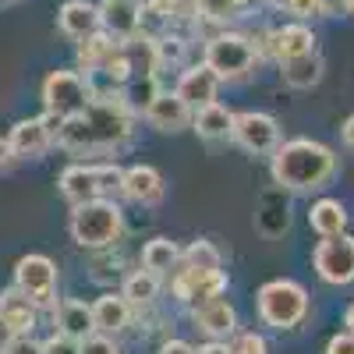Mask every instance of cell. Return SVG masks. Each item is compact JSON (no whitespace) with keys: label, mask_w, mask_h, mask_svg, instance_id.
<instances>
[{"label":"cell","mask_w":354,"mask_h":354,"mask_svg":"<svg viewBox=\"0 0 354 354\" xmlns=\"http://www.w3.org/2000/svg\"><path fill=\"white\" fill-rule=\"evenodd\" d=\"M135 131V110L128 106L124 93H93L88 106L61 124L57 145L68 153H113L124 142H131Z\"/></svg>","instance_id":"6da1fadb"},{"label":"cell","mask_w":354,"mask_h":354,"mask_svg":"<svg viewBox=\"0 0 354 354\" xmlns=\"http://www.w3.org/2000/svg\"><path fill=\"white\" fill-rule=\"evenodd\" d=\"M337 153L315 138H290L273 149V181L283 192H319L333 181Z\"/></svg>","instance_id":"7a4b0ae2"},{"label":"cell","mask_w":354,"mask_h":354,"mask_svg":"<svg viewBox=\"0 0 354 354\" xmlns=\"http://www.w3.org/2000/svg\"><path fill=\"white\" fill-rule=\"evenodd\" d=\"M68 230H71V241H75L78 248L103 252V248H110V245L121 241V234H124L121 205L110 202V198H93V202L71 205Z\"/></svg>","instance_id":"3957f363"},{"label":"cell","mask_w":354,"mask_h":354,"mask_svg":"<svg viewBox=\"0 0 354 354\" xmlns=\"http://www.w3.org/2000/svg\"><path fill=\"white\" fill-rule=\"evenodd\" d=\"M308 315V290L294 280H270L259 287V319L262 326L294 330Z\"/></svg>","instance_id":"277c9868"},{"label":"cell","mask_w":354,"mask_h":354,"mask_svg":"<svg viewBox=\"0 0 354 354\" xmlns=\"http://www.w3.org/2000/svg\"><path fill=\"white\" fill-rule=\"evenodd\" d=\"M121 177L124 170L117 163H71L61 170L57 177V188L61 195L71 202V205H82V202H93V198H106V192H121Z\"/></svg>","instance_id":"5b68a950"},{"label":"cell","mask_w":354,"mask_h":354,"mask_svg":"<svg viewBox=\"0 0 354 354\" xmlns=\"http://www.w3.org/2000/svg\"><path fill=\"white\" fill-rule=\"evenodd\" d=\"M202 64H209L220 75V82H234V78H245L259 64V50H255V43L248 36L216 32L209 43H205Z\"/></svg>","instance_id":"8992f818"},{"label":"cell","mask_w":354,"mask_h":354,"mask_svg":"<svg viewBox=\"0 0 354 354\" xmlns=\"http://www.w3.org/2000/svg\"><path fill=\"white\" fill-rule=\"evenodd\" d=\"M96 85L88 82V75L82 71H50L43 78V88H39V100H43V110L57 113V117H75L88 106L93 100Z\"/></svg>","instance_id":"52a82bcc"},{"label":"cell","mask_w":354,"mask_h":354,"mask_svg":"<svg viewBox=\"0 0 354 354\" xmlns=\"http://www.w3.org/2000/svg\"><path fill=\"white\" fill-rule=\"evenodd\" d=\"M15 287L25 290L28 298H32L39 305V312H53L57 305V266L53 259L32 252V255H21L15 262Z\"/></svg>","instance_id":"ba28073f"},{"label":"cell","mask_w":354,"mask_h":354,"mask_svg":"<svg viewBox=\"0 0 354 354\" xmlns=\"http://www.w3.org/2000/svg\"><path fill=\"white\" fill-rule=\"evenodd\" d=\"M230 138L252 156H273V149L280 145V124L273 121L270 113L245 110V113H234Z\"/></svg>","instance_id":"9c48e42d"},{"label":"cell","mask_w":354,"mask_h":354,"mask_svg":"<svg viewBox=\"0 0 354 354\" xmlns=\"http://www.w3.org/2000/svg\"><path fill=\"white\" fill-rule=\"evenodd\" d=\"M312 262H315V273L326 283L333 287L354 283V238L351 234H333V238L319 241Z\"/></svg>","instance_id":"30bf717a"},{"label":"cell","mask_w":354,"mask_h":354,"mask_svg":"<svg viewBox=\"0 0 354 354\" xmlns=\"http://www.w3.org/2000/svg\"><path fill=\"white\" fill-rule=\"evenodd\" d=\"M174 298L185 301V305H198V301H209V298H220L227 290V273L223 270H213V273H202V270H174Z\"/></svg>","instance_id":"8fae6325"},{"label":"cell","mask_w":354,"mask_h":354,"mask_svg":"<svg viewBox=\"0 0 354 354\" xmlns=\"http://www.w3.org/2000/svg\"><path fill=\"white\" fill-rule=\"evenodd\" d=\"M100 28L117 43H128L142 32V4L138 0H103L100 4Z\"/></svg>","instance_id":"7c38bea8"},{"label":"cell","mask_w":354,"mask_h":354,"mask_svg":"<svg viewBox=\"0 0 354 354\" xmlns=\"http://www.w3.org/2000/svg\"><path fill=\"white\" fill-rule=\"evenodd\" d=\"M8 142H11L15 160H39V156H46V149L53 145V135H50L43 117H25V121H18L8 131Z\"/></svg>","instance_id":"4fadbf2b"},{"label":"cell","mask_w":354,"mask_h":354,"mask_svg":"<svg viewBox=\"0 0 354 354\" xmlns=\"http://www.w3.org/2000/svg\"><path fill=\"white\" fill-rule=\"evenodd\" d=\"M192 319H195V326L213 340H227L230 333H238V312H234V305L223 301V298H209V301L192 305Z\"/></svg>","instance_id":"5bb4252c"},{"label":"cell","mask_w":354,"mask_h":354,"mask_svg":"<svg viewBox=\"0 0 354 354\" xmlns=\"http://www.w3.org/2000/svg\"><path fill=\"white\" fill-rule=\"evenodd\" d=\"M315 50V32L305 21H290L283 28H273L266 32V53L277 57V61H287V57H301Z\"/></svg>","instance_id":"9a60e30c"},{"label":"cell","mask_w":354,"mask_h":354,"mask_svg":"<svg viewBox=\"0 0 354 354\" xmlns=\"http://www.w3.org/2000/svg\"><path fill=\"white\" fill-rule=\"evenodd\" d=\"M177 96H181L192 110L205 106V103H216V93H220V75L209 68V64H195L188 68L181 78H177Z\"/></svg>","instance_id":"2e32d148"},{"label":"cell","mask_w":354,"mask_h":354,"mask_svg":"<svg viewBox=\"0 0 354 354\" xmlns=\"http://www.w3.org/2000/svg\"><path fill=\"white\" fill-rule=\"evenodd\" d=\"M163 177H160V170L156 167H149V163H135V167H128L124 170V177H121V195L124 198H131V202H138V205H156V202H163Z\"/></svg>","instance_id":"e0dca14e"},{"label":"cell","mask_w":354,"mask_h":354,"mask_svg":"<svg viewBox=\"0 0 354 354\" xmlns=\"http://www.w3.org/2000/svg\"><path fill=\"white\" fill-rule=\"evenodd\" d=\"M145 121H149L156 131H185L192 124V106L177 96V93H156V100L142 110Z\"/></svg>","instance_id":"ac0fdd59"},{"label":"cell","mask_w":354,"mask_h":354,"mask_svg":"<svg viewBox=\"0 0 354 354\" xmlns=\"http://www.w3.org/2000/svg\"><path fill=\"white\" fill-rule=\"evenodd\" d=\"M0 315L8 319V326H11L15 333H32L43 312H39V305L28 298L25 290L8 287V290H0Z\"/></svg>","instance_id":"d6986e66"},{"label":"cell","mask_w":354,"mask_h":354,"mask_svg":"<svg viewBox=\"0 0 354 354\" xmlns=\"http://www.w3.org/2000/svg\"><path fill=\"white\" fill-rule=\"evenodd\" d=\"M131 315H135V305L124 298V294L106 290L103 298L93 301V322H96L100 333H121V330H128Z\"/></svg>","instance_id":"ffe728a7"},{"label":"cell","mask_w":354,"mask_h":354,"mask_svg":"<svg viewBox=\"0 0 354 354\" xmlns=\"http://www.w3.org/2000/svg\"><path fill=\"white\" fill-rule=\"evenodd\" d=\"M57 28L68 39H85L100 28V8L88 4V0H68V4L57 11Z\"/></svg>","instance_id":"44dd1931"},{"label":"cell","mask_w":354,"mask_h":354,"mask_svg":"<svg viewBox=\"0 0 354 354\" xmlns=\"http://www.w3.org/2000/svg\"><path fill=\"white\" fill-rule=\"evenodd\" d=\"M53 330H61V333H68V337H75V340L88 337V333L96 330V322H93V305L75 301V298L57 301V305H53Z\"/></svg>","instance_id":"7402d4cb"},{"label":"cell","mask_w":354,"mask_h":354,"mask_svg":"<svg viewBox=\"0 0 354 354\" xmlns=\"http://www.w3.org/2000/svg\"><path fill=\"white\" fill-rule=\"evenodd\" d=\"M121 46L110 32H103V28H96L93 36H85V39H78V50H75V61H78V68L88 75V71H103V64L110 61V53Z\"/></svg>","instance_id":"603a6c76"},{"label":"cell","mask_w":354,"mask_h":354,"mask_svg":"<svg viewBox=\"0 0 354 354\" xmlns=\"http://www.w3.org/2000/svg\"><path fill=\"white\" fill-rule=\"evenodd\" d=\"M280 75L290 88H312L322 78V57L315 50L301 57H287V61H280Z\"/></svg>","instance_id":"cb8c5ba5"},{"label":"cell","mask_w":354,"mask_h":354,"mask_svg":"<svg viewBox=\"0 0 354 354\" xmlns=\"http://www.w3.org/2000/svg\"><path fill=\"white\" fill-rule=\"evenodd\" d=\"M192 128H195L202 138H209V142L230 138L234 113H230L227 106H220V103H205V106H198V110L192 113Z\"/></svg>","instance_id":"d4e9b609"},{"label":"cell","mask_w":354,"mask_h":354,"mask_svg":"<svg viewBox=\"0 0 354 354\" xmlns=\"http://www.w3.org/2000/svg\"><path fill=\"white\" fill-rule=\"evenodd\" d=\"M177 266H181V248H177L170 238L145 241V248H142V270H149L156 277H167V273L177 270Z\"/></svg>","instance_id":"484cf974"},{"label":"cell","mask_w":354,"mask_h":354,"mask_svg":"<svg viewBox=\"0 0 354 354\" xmlns=\"http://www.w3.org/2000/svg\"><path fill=\"white\" fill-rule=\"evenodd\" d=\"M308 223H312L315 234H322V238L344 234V227H347L344 202H340V198H319V202L312 205V213H308Z\"/></svg>","instance_id":"4316f807"},{"label":"cell","mask_w":354,"mask_h":354,"mask_svg":"<svg viewBox=\"0 0 354 354\" xmlns=\"http://www.w3.org/2000/svg\"><path fill=\"white\" fill-rule=\"evenodd\" d=\"M121 294H124L135 308H145V305H153V301L160 298V277L149 273V270H135V273L124 280Z\"/></svg>","instance_id":"83f0119b"},{"label":"cell","mask_w":354,"mask_h":354,"mask_svg":"<svg viewBox=\"0 0 354 354\" xmlns=\"http://www.w3.org/2000/svg\"><path fill=\"white\" fill-rule=\"evenodd\" d=\"M181 266H192V270H202V273H213L223 266V255L213 241H192L185 252H181Z\"/></svg>","instance_id":"f1b7e54d"},{"label":"cell","mask_w":354,"mask_h":354,"mask_svg":"<svg viewBox=\"0 0 354 354\" xmlns=\"http://www.w3.org/2000/svg\"><path fill=\"white\" fill-rule=\"evenodd\" d=\"M185 39L177 36H156L153 39V68H174L185 61Z\"/></svg>","instance_id":"f546056e"},{"label":"cell","mask_w":354,"mask_h":354,"mask_svg":"<svg viewBox=\"0 0 354 354\" xmlns=\"http://www.w3.org/2000/svg\"><path fill=\"white\" fill-rule=\"evenodd\" d=\"M131 57H128V50H124V43L121 46H117L113 53H110V61L103 64V75L113 82V85H128L131 82Z\"/></svg>","instance_id":"4dcf8cb0"},{"label":"cell","mask_w":354,"mask_h":354,"mask_svg":"<svg viewBox=\"0 0 354 354\" xmlns=\"http://www.w3.org/2000/svg\"><path fill=\"white\" fill-rule=\"evenodd\" d=\"M156 93H160V88H156V75H145L142 82L131 85V93H124V100H128L131 110H145V106L156 100Z\"/></svg>","instance_id":"1f68e13d"},{"label":"cell","mask_w":354,"mask_h":354,"mask_svg":"<svg viewBox=\"0 0 354 354\" xmlns=\"http://www.w3.org/2000/svg\"><path fill=\"white\" fill-rule=\"evenodd\" d=\"M270 4L290 18H298V21H308V18H322L319 11V0H270Z\"/></svg>","instance_id":"d6a6232c"},{"label":"cell","mask_w":354,"mask_h":354,"mask_svg":"<svg viewBox=\"0 0 354 354\" xmlns=\"http://www.w3.org/2000/svg\"><path fill=\"white\" fill-rule=\"evenodd\" d=\"M78 354H121L117 351V344H113V337L110 333H88V337H82L78 340Z\"/></svg>","instance_id":"836d02e7"},{"label":"cell","mask_w":354,"mask_h":354,"mask_svg":"<svg viewBox=\"0 0 354 354\" xmlns=\"http://www.w3.org/2000/svg\"><path fill=\"white\" fill-rule=\"evenodd\" d=\"M43 354H78V340L61 333V330H53V337L43 340Z\"/></svg>","instance_id":"e575fe53"},{"label":"cell","mask_w":354,"mask_h":354,"mask_svg":"<svg viewBox=\"0 0 354 354\" xmlns=\"http://www.w3.org/2000/svg\"><path fill=\"white\" fill-rule=\"evenodd\" d=\"M0 354H43V340H36L32 333H15Z\"/></svg>","instance_id":"d590c367"},{"label":"cell","mask_w":354,"mask_h":354,"mask_svg":"<svg viewBox=\"0 0 354 354\" xmlns=\"http://www.w3.org/2000/svg\"><path fill=\"white\" fill-rule=\"evenodd\" d=\"M234 354H270V347H266V340L259 333H238V340L230 344Z\"/></svg>","instance_id":"8d00e7d4"},{"label":"cell","mask_w":354,"mask_h":354,"mask_svg":"<svg viewBox=\"0 0 354 354\" xmlns=\"http://www.w3.org/2000/svg\"><path fill=\"white\" fill-rule=\"evenodd\" d=\"M326 354H354V333H351V330H344V333L330 337Z\"/></svg>","instance_id":"74e56055"},{"label":"cell","mask_w":354,"mask_h":354,"mask_svg":"<svg viewBox=\"0 0 354 354\" xmlns=\"http://www.w3.org/2000/svg\"><path fill=\"white\" fill-rule=\"evenodd\" d=\"M319 11L322 18H340L351 11V0H319Z\"/></svg>","instance_id":"f35d334b"},{"label":"cell","mask_w":354,"mask_h":354,"mask_svg":"<svg viewBox=\"0 0 354 354\" xmlns=\"http://www.w3.org/2000/svg\"><path fill=\"white\" fill-rule=\"evenodd\" d=\"M160 354H195V347H192V344H185V340H163Z\"/></svg>","instance_id":"ab89813d"},{"label":"cell","mask_w":354,"mask_h":354,"mask_svg":"<svg viewBox=\"0 0 354 354\" xmlns=\"http://www.w3.org/2000/svg\"><path fill=\"white\" fill-rule=\"evenodd\" d=\"M195 354H234V351H230V344H223V340H209V344H202Z\"/></svg>","instance_id":"60d3db41"},{"label":"cell","mask_w":354,"mask_h":354,"mask_svg":"<svg viewBox=\"0 0 354 354\" xmlns=\"http://www.w3.org/2000/svg\"><path fill=\"white\" fill-rule=\"evenodd\" d=\"M15 163V153H11V142L8 138H0V170L4 167H11Z\"/></svg>","instance_id":"b9f144b4"},{"label":"cell","mask_w":354,"mask_h":354,"mask_svg":"<svg viewBox=\"0 0 354 354\" xmlns=\"http://www.w3.org/2000/svg\"><path fill=\"white\" fill-rule=\"evenodd\" d=\"M340 135H344V145L347 149H354V113L344 121V128H340Z\"/></svg>","instance_id":"7bdbcfd3"},{"label":"cell","mask_w":354,"mask_h":354,"mask_svg":"<svg viewBox=\"0 0 354 354\" xmlns=\"http://www.w3.org/2000/svg\"><path fill=\"white\" fill-rule=\"evenodd\" d=\"M11 337H15V330L8 326V319H4V315H0V351H4V347L11 344Z\"/></svg>","instance_id":"ee69618b"},{"label":"cell","mask_w":354,"mask_h":354,"mask_svg":"<svg viewBox=\"0 0 354 354\" xmlns=\"http://www.w3.org/2000/svg\"><path fill=\"white\" fill-rule=\"evenodd\" d=\"M344 326L354 333V305H351V308H347V315H344Z\"/></svg>","instance_id":"f6af8a7d"},{"label":"cell","mask_w":354,"mask_h":354,"mask_svg":"<svg viewBox=\"0 0 354 354\" xmlns=\"http://www.w3.org/2000/svg\"><path fill=\"white\" fill-rule=\"evenodd\" d=\"M234 8H248V4H255V0H230Z\"/></svg>","instance_id":"bcb514c9"},{"label":"cell","mask_w":354,"mask_h":354,"mask_svg":"<svg viewBox=\"0 0 354 354\" xmlns=\"http://www.w3.org/2000/svg\"><path fill=\"white\" fill-rule=\"evenodd\" d=\"M195 4H205V0H195Z\"/></svg>","instance_id":"7dc6e473"},{"label":"cell","mask_w":354,"mask_h":354,"mask_svg":"<svg viewBox=\"0 0 354 354\" xmlns=\"http://www.w3.org/2000/svg\"><path fill=\"white\" fill-rule=\"evenodd\" d=\"M351 11H354V0H351Z\"/></svg>","instance_id":"c3c4849f"}]
</instances>
